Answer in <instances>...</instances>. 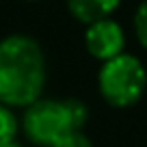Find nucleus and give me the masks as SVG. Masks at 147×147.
<instances>
[{
	"mask_svg": "<svg viewBox=\"0 0 147 147\" xmlns=\"http://www.w3.org/2000/svg\"><path fill=\"white\" fill-rule=\"evenodd\" d=\"M46 54L28 35H9L0 41V102L26 108L46 87Z\"/></svg>",
	"mask_w": 147,
	"mask_h": 147,
	"instance_id": "obj_1",
	"label": "nucleus"
},
{
	"mask_svg": "<svg viewBox=\"0 0 147 147\" xmlns=\"http://www.w3.org/2000/svg\"><path fill=\"white\" fill-rule=\"evenodd\" d=\"M87 119L89 108L76 97L67 100L39 97L24 110L22 130L30 143L39 147H52L69 132L82 130Z\"/></svg>",
	"mask_w": 147,
	"mask_h": 147,
	"instance_id": "obj_2",
	"label": "nucleus"
},
{
	"mask_svg": "<svg viewBox=\"0 0 147 147\" xmlns=\"http://www.w3.org/2000/svg\"><path fill=\"white\" fill-rule=\"evenodd\" d=\"M97 89L113 108H130L145 93L147 71L136 56L123 52L102 65L97 74Z\"/></svg>",
	"mask_w": 147,
	"mask_h": 147,
	"instance_id": "obj_3",
	"label": "nucleus"
},
{
	"mask_svg": "<svg viewBox=\"0 0 147 147\" xmlns=\"http://www.w3.org/2000/svg\"><path fill=\"white\" fill-rule=\"evenodd\" d=\"M84 48H87V52L93 59L102 61V63L123 54L125 32L121 28V24H117L115 20H110V18L87 24V30H84Z\"/></svg>",
	"mask_w": 147,
	"mask_h": 147,
	"instance_id": "obj_4",
	"label": "nucleus"
},
{
	"mask_svg": "<svg viewBox=\"0 0 147 147\" xmlns=\"http://www.w3.org/2000/svg\"><path fill=\"white\" fill-rule=\"evenodd\" d=\"M121 0H67V9L82 24H93L97 20L110 18Z\"/></svg>",
	"mask_w": 147,
	"mask_h": 147,
	"instance_id": "obj_5",
	"label": "nucleus"
},
{
	"mask_svg": "<svg viewBox=\"0 0 147 147\" xmlns=\"http://www.w3.org/2000/svg\"><path fill=\"white\" fill-rule=\"evenodd\" d=\"M18 132H20V121L15 117L13 108L0 102V147L11 141H18Z\"/></svg>",
	"mask_w": 147,
	"mask_h": 147,
	"instance_id": "obj_6",
	"label": "nucleus"
},
{
	"mask_svg": "<svg viewBox=\"0 0 147 147\" xmlns=\"http://www.w3.org/2000/svg\"><path fill=\"white\" fill-rule=\"evenodd\" d=\"M134 32L138 43L147 50V0H143L134 13Z\"/></svg>",
	"mask_w": 147,
	"mask_h": 147,
	"instance_id": "obj_7",
	"label": "nucleus"
},
{
	"mask_svg": "<svg viewBox=\"0 0 147 147\" xmlns=\"http://www.w3.org/2000/svg\"><path fill=\"white\" fill-rule=\"evenodd\" d=\"M52 147H93V143L82 130H76V132H69L67 136H63Z\"/></svg>",
	"mask_w": 147,
	"mask_h": 147,
	"instance_id": "obj_8",
	"label": "nucleus"
},
{
	"mask_svg": "<svg viewBox=\"0 0 147 147\" xmlns=\"http://www.w3.org/2000/svg\"><path fill=\"white\" fill-rule=\"evenodd\" d=\"M30 2H32V0H30Z\"/></svg>",
	"mask_w": 147,
	"mask_h": 147,
	"instance_id": "obj_9",
	"label": "nucleus"
}]
</instances>
